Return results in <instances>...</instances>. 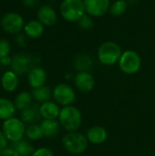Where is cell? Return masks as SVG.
Returning a JSON list of instances; mask_svg holds the SVG:
<instances>
[{
    "mask_svg": "<svg viewBox=\"0 0 155 156\" xmlns=\"http://www.w3.org/2000/svg\"><path fill=\"white\" fill-rule=\"evenodd\" d=\"M58 122L60 126L69 133L76 132L81 126L82 115L78 108L72 105L65 106L60 110Z\"/></svg>",
    "mask_w": 155,
    "mask_h": 156,
    "instance_id": "cell-1",
    "label": "cell"
},
{
    "mask_svg": "<svg viewBox=\"0 0 155 156\" xmlns=\"http://www.w3.org/2000/svg\"><path fill=\"white\" fill-rule=\"evenodd\" d=\"M122 54V48L114 41H105L98 48L99 61L105 66H112L119 62Z\"/></svg>",
    "mask_w": 155,
    "mask_h": 156,
    "instance_id": "cell-2",
    "label": "cell"
},
{
    "mask_svg": "<svg viewBox=\"0 0 155 156\" xmlns=\"http://www.w3.org/2000/svg\"><path fill=\"white\" fill-rule=\"evenodd\" d=\"M60 16L68 22H78L86 14L83 0H63L59 6Z\"/></svg>",
    "mask_w": 155,
    "mask_h": 156,
    "instance_id": "cell-3",
    "label": "cell"
},
{
    "mask_svg": "<svg viewBox=\"0 0 155 156\" xmlns=\"http://www.w3.org/2000/svg\"><path fill=\"white\" fill-rule=\"evenodd\" d=\"M62 144L65 150L72 154H83L89 144L87 137L79 133H69L62 138Z\"/></svg>",
    "mask_w": 155,
    "mask_h": 156,
    "instance_id": "cell-4",
    "label": "cell"
},
{
    "mask_svg": "<svg viewBox=\"0 0 155 156\" xmlns=\"http://www.w3.org/2000/svg\"><path fill=\"white\" fill-rule=\"evenodd\" d=\"M118 64L123 73L132 75L140 70L142 67V58L135 50L127 49L122 52Z\"/></svg>",
    "mask_w": 155,
    "mask_h": 156,
    "instance_id": "cell-5",
    "label": "cell"
},
{
    "mask_svg": "<svg viewBox=\"0 0 155 156\" xmlns=\"http://www.w3.org/2000/svg\"><path fill=\"white\" fill-rule=\"evenodd\" d=\"M26 126L23 121L15 117L4 121L2 125V132L11 143H16L23 139L26 133Z\"/></svg>",
    "mask_w": 155,
    "mask_h": 156,
    "instance_id": "cell-6",
    "label": "cell"
},
{
    "mask_svg": "<svg viewBox=\"0 0 155 156\" xmlns=\"http://www.w3.org/2000/svg\"><path fill=\"white\" fill-rule=\"evenodd\" d=\"M1 26L8 34L17 35L22 29H24V18L16 12H8L2 16Z\"/></svg>",
    "mask_w": 155,
    "mask_h": 156,
    "instance_id": "cell-7",
    "label": "cell"
},
{
    "mask_svg": "<svg viewBox=\"0 0 155 156\" xmlns=\"http://www.w3.org/2000/svg\"><path fill=\"white\" fill-rule=\"evenodd\" d=\"M52 96L58 104L65 107L70 105L75 101L76 93L73 88L70 87L69 85L65 83H60L54 88Z\"/></svg>",
    "mask_w": 155,
    "mask_h": 156,
    "instance_id": "cell-8",
    "label": "cell"
},
{
    "mask_svg": "<svg viewBox=\"0 0 155 156\" xmlns=\"http://www.w3.org/2000/svg\"><path fill=\"white\" fill-rule=\"evenodd\" d=\"M86 14L92 17H100L110 11L111 0H83Z\"/></svg>",
    "mask_w": 155,
    "mask_h": 156,
    "instance_id": "cell-9",
    "label": "cell"
},
{
    "mask_svg": "<svg viewBox=\"0 0 155 156\" xmlns=\"http://www.w3.org/2000/svg\"><path fill=\"white\" fill-rule=\"evenodd\" d=\"M33 64H35L33 58L26 53H19L12 58L10 66L15 73L17 75H24L30 71L33 68Z\"/></svg>",
    "mask_w": 155,
    "mask_h": 156,
    "instance_id": "cell-10",
    "label": "cell"
},
{
    "mask_svg": "<svg viewBox=\"0 0 155 156\" xmlns=\"http://www.w3.org/2000/svg\"><path fill=\"white\" fill-rule=\"evenodd\" d=\"M76 88L81 92H90L95 87V80L90 71H79L74 77Z\"/></svg>",
    "mask_w": 155,
    "mask_h": 156,
    "instance_id": "cell-11",
    "label": "cell"
},
{
    "mask_svg": "<svg viewBox=\"0 0 155 156\" xmlns=\"http://www.w3.org/2000/svg\"><path fill=\"white\" fill-rule=\"evenodd\" d=\"M37 20L47 27H51L58 21V14L56 10L48 5H41L37 10Z\"/></svg>",
    "mask_w": 155,
    "mask_h": 156,
    "instance_id": "cell-12",
    "label": "cell"
},
{
    "mask_svg": "<svg viewBox=\"0 0 155 156\" xmlns=\"http://www.w3.org/2000/svg\"><path fill=\"white\" fill-rule=\"evenodd\" d=\"M27 80L32 89L42 87L47 81V72L43 68L34 66L27 73Z\"/></svg>",
    "mask_w": 155,
    "mask_h": 156,
    "instance_id": "cell-13",
    "label": "cell"
},
{
    "mask_svg": "<svg viewBox=\"0 0 155 156\" xmlns=\"http://www.w3.org/2000/svg\"><path fill=\"white\" fill-rule=\"evenodd\" d=\"M86 137L89 143L92 144H102L108 138V133L102 126H92L86 133Z\"/></svg>",
    "mask_w": 155,
    "mask_h": 156,
    "instance_id": "cell-14",
    "label": "cell"
},
{
    "mask_svg": "<svg viewBox=\"0 0 155 156\" xmlns=\"http://www.w3.org/2000/svg\"><path fill=\"white\" fill-rule=\"evenodd\" d=\"M19 85L18 75L15 73L13 70L5 71L1 78V86L7 92L15 91Z\"/></svg>",
    "mask_w": 155,
    "mask_h": 156,
    "instance_id": "cell-15",
    "label": "cell"
},
{
    "mask_svg": "<svg viewBox=\"0 0 155 156\" xmlns=\"http://www.w3.org/2000/svg\"><path fill=\"white\" fill-rule=\"evenodd\" d=\"M41 117L44 120H56L59 116L60 109L58 105L53 101H46L39 106Z\"/></svg>",
    "mask_w": 155,
    "mask_h": 156,
    "instance_id": "cell-16",
    "label": "cell"
},
{
    "mask_svg": "<svg viewBox=\"0 0 155 156\" xmlns=\"http://www.w3.org/2000/svg\"><path fill=\"white\" fill-rule=\"evenodd\" d=\"M44 27L45 26L38 20H30L24 27L25 35L30 38H38L45 31Z\"/></svg>",
    "mask_w": 155,
    "mask_h": 156,
    "instance_id": "cell-17",
    "label": "cell"
},
{
    "mask_svg": "<svg viewBox=\"0 0 155 156\" xmlns=\"http://www.w3.org/2000/svg\"><path fill=\"white\" fill-rule=\"evenodd\" d=\"M39 107L36 104L29 106L28 108L21 111V120L24 123L33 124L37 122L41 119Z\"/></svg>",
    "mask_w": 155,
    "mask_h": 156,
    "instance_id": "cell-18",
    "label": "cell"
},
{
    "mask_svg": "<svg viewBox=\"0 0 155 156\" xmlns=\"http://www.w3.org/2000/svg\"><path fill=\"white\" fill-rule=\"evenodd\" d=\"M10 146L15 152L16 156H31L35 151L32 144L24 139L16 143H12Z\"/></svg>",
    "mask_w": 155,
    "mask_h": 156,
    "instance_id": "cell-19",
    "label": "cell"
},
{
    "mask_svg": "<svg viewBox=\"0 0 155 156\" xmlns=\"http://www.w3.org/2000/svg\"><path fill=\"white\" fill-rule=\"evenodd\" d=\"M73 66L79 72L90 71L93 68V59L87 54H80L74 58Z\"/></svg>",
    "mask_w": 155,
    "mask_h": 156,
    "instance_id": "cell-20",
    "label": "cell"
},
{
    "mask_svg": "<svg viewBox=\"0 0 155 156\" xmlns=\"http://www.w3.org/2000/svg\"><path fill=\"white\" fill-rule=\"evenodd\" d=\"M40 126L44 136L48 138H52L58 135L60 123L56 120H43L40 123Z\"/></svg>",
    "mask_w": 155,
    "mask_h": 156,
    "instance_id": "cell-21",
    "label": "cell"
},
{
    "mask_svg": "<svg viewBox=\"0 0 155 156\" xmlns=\"http://www.w3.org/2000/svg\"><path fill=\"white\" fill-rule=\"evenodd\" d=\"M16 108L15 103L5 98H0V120H7L12 118Z\"/></svg>",
    "mask_w": 155,
    "mask_h": 156,
    "instance_id": "cell-22",
    "label": "cell"
},
{
    "mask_svg": "<svg viewBox=\"0 0 155 156\" xmlns=\"http://www.w3.org/2000/svg\"><path fill=\"white\" fill-rule=\"evenodd\" d=\"M31 94L35 101H37V102L44 103L50 100V98L53 94V91L51 90V89L48 86L44 85L39 88L33 89Z\"/></svg>",
    "mask_w": 155,
    "mask_h": 156,
    "instance_id": "cell-23",
    "label": "cell"
},
{
    "mask_svg": "<svg viewBox=\"0 0 155 156\" xmlns=\"http://www.w3.org/2000/svg\"><path fill=\"white\" fill-rule=\"evenodd\" d=\"M32 101H33V97L30 92L22 91L16 95L14 103L17 110L23 111L32 105Z\"/></svg>",
    "mask_w": 155,
    "mask_h": 156,
    "instance_id": "cell-24",
    "label": "cell"
},
{
    "mask_svg": "<svg viewBox=\"0 0 155 156\" xmlns=\"http://www.w3.org/2000/svg\"><path fill=\"white\" fill-rule=\"evenodd\" d=\"M25 135L26 136L27 139L32 140V141H37V140H40L42 137H44L41 126L37 124V123H33V124H29L26 128V133Z\"/></svg>",
    "mask_w": 155,
    "mask_h": 156,
    "instance_id": "cell-25",
    "label": "cell"
},
{
    "mask_svg": "<svg viewBox=\"0 0 155 156\" xmlns=\"http://www.w3.org/2000/svg\"><path fill=\"white\" fill-rule=\"evenodd\" d=\"M128 1L127 0H115L110 7V12L114 16H122L128 7Z\"/></svg>",
    "mask_w": 155,
    "mask_h": 156,
    "instance_id": "cell-26",
    "label": "cell"
},
{
    "mask_svg": "<svg viewBox=\"0 0 155 156\" xmlns=\"http://www.w3.org/2000/svg\"><path fill=\"white\" fill-rule=\"evenodd\" d=\"M79 27L83 29V30H90L93 28L94 27V20H93V17L88 14H85L83 15L79 19V21L77 22Z\"/></svg>",
    "mask_w": 155,
    "mask_h": 156,
    "instance_id": "cell-27",
    "label": "cell"
},
{
    "mask_svg": "<svg viewBox=\"0 0 155 156\" xmlns=\"http://www.w3.org/2000/svg\"><path fill=\"white\" fill-rule=\"evenodd\" d=\"M11 50V45L6 39H0V58L7 57Z\"/></svg>",
    "mask_w": 155,
    "mask_h": 156,
    "instance_id": "cell-28",
    "label": "cell"
},
{
    "mask_svg": "<svg viewBox=\"0 0 155 156\" xmlns=\"http://www.w3.org/2000/svg\"><path fill=\"white\" fill-rule=\"evenodd\" d=\"M31 156H55V154L50 149L47 147H41L35 150Z\"/></svg>",
    "mask_w": 155,
    "mask_h": 156,
    "instance_id": "cell-29",
    "label": "cell"
},
{
    "mask_svg": "<svg viewBox=\"0 0 155 156\" xmlns=\"http://www.w3.org/2000/svg\"><path fill=\"white\" fill-rule=\"evenodd\" d=\"M26 35L23 34H17L16 37V43L17 46L19 47H26Z\"/></svg>",
    "mask_w": 155,
    "mask_h": 156,
    "instance_id": "cell-30",
    "label": "cell"
},
{
    "mask_svg": "<svg viewBox=\"0 0 155 156\" xmlns=\"http://www.w3.org/2000/svg\"><path fill=\"white\" fill-rule=\"evenodd\" d=\"M8 147V140L2 131H0V152Z\"/></svg>",
    "mask_w": 155,
    "mask_h": 156,
    "instance_id": "cell-31",
    "label": "cell"
},
{
    "mask_svg": "<svg viewBox=\"0 0 155 156\" xmlns=\"http://www.w3.org/2000/svg\"><path fill=\"white\" fill-rule=\"evenodd\" d=\"M23 5L28 8H34L38 5V0H22Z\"/></svg>",
    "mask_w": 155,
    "mask_h": 156,
    "instance_id": "cell-32",
    "label": "cell"
},
{
    "mask_svg": "<svg viewBox=\"0 0 155 156\" xmlns=\"http://www.w3.org/2000/svg\"><path fill=\"white\" fill-rule=\"evenodd\" d=\"M0 156H16V154L11 148V146H8L0 152Z\"/></svg>",
    "mask_w": 155,
    "mask_h": 156,
    "instance_id": "cell-33",
    "label": "cell"
},
{
    "mask_svg": "<svg viewBox=\"0 0 155 156\" xmlns=\"http://www.w3.org/2000/svg\"><path fill=\"white\" fill-rule=\"evenodd\" d=\"M11 63H12V58L9 56L0 58V64L3 66H9L11 65Z\"/></svg>",
    "mask_w": 155,
    "mask_h": 156,
    "instance_id": "cell-34",
    "label": "cell"
}]
</instances>
